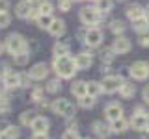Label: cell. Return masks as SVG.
Instances as JSON below:
<instances>
[{
    "instance_id": "6da1fadb",
    "label": "cell",
    "mask_w": 149,
    "mask_h": 139,
    "mask_svg": "<svg viewBox=\"0 0 149 139\" xmlns=\"http://www.w3.org/2000/svg\"><path fill=\"white\" fill-rule=\"evenodd\" d=\"M54 71L58 74L60 78H65V80H69V78L74 76V72L78 71L77 65H74V59L69 58V56H58V58H54Z\"/></svg>"
},
{
    "instance_id": "7a4b0ae2",
    "label": "cell",
    "mask_w": 149,
    "mask_h": 139,
    "mask_svg": "<svg viewBox=\"0 0 149 139\" xmlns=\"http://www.w3.org/2000/svg\"><path fill=\"white\" fill-rule=\"evenodd\" d=\"M6 48H8L9 54L17 56L21 52H26V50H28V43H26V39L21 34H9L6 37Z\"/></svg>"
},
{
    "instance_id": "3957f363",
    "label": "cell",
    "mask_w": 149,
    "mask_h": 139,
    "mask_svg": "<svg viewBox=\"0 0 149 139\" xmlns=\"http://www.w3.org/2000/svg\"><path fill=\"white\" fill-rule=\"evenodd\" d=\"M50 109L54 111L56 115H62V117H71L74 113V106L69 102L67 98H58L50 104Z\"/></svg>"
},
{
    "instance_id": "277c9868",
    "label": "cell",
    "mask_w": 149,
    "mask_h": 139,
    "mask_svg": "<svg viewBox=\"0 0 149 139\" xmlns=\"http://www.w3.org/2000/svg\"><path fill=\"white\" fill-rule=\"evenodd\" d=\"M101 15H102V13H99L95 8H82L80 9V21H82V24H86L88 28L99 24L101 19H102Z\"/></svg>"
},
{
    "instance_id": "5b68a950",
    "label": "cell",
    "mask_w": 149,
    "mask_h": 139,
    "mask_svg": "<svg viewBox=\"0 0 149 139\" xmlns=\"http://www.w3.org/2000/svg\"><path fill=\"white\" fill-rule=\"evenodd\" d=\"M101 85H102V91L104 93H116L123 85V78L121 76H104L102 82H101Z\"/></svg>"
},
{
    "instance_id": "8992f818",
    "label": "cell",
    "mask_w": 149,
    "mask_h": 139,
    "mask_svg": "<svg viewBox=\"0 0 149 139\" xmlns=\"http://www.w3.org/2000/svg\"><path fill=\"white\" fill-rule=\"evenodd\" d=\"M82 39H84V43L88 46H99L102 43V32L99 28H88Z\"/></svg>"
},
{
    "instance_id": "52a82bcc",
    "label": "cell",
    "mask_w": 149,
    "mask_h": 139,
    "mask_svg": "<svg viewBox=\"0 0 149 139\" xmlns=\"http://www.w3.org/2000/svg\"><path fill=\"white\" fill-rule=\"evenodd\" d=\"M130 126L136 130V132H146L149 128V117L146 115V111H142V113H136V111H134L132 119H130Z\"/></svg>"
},
{
    "instance_id": "ba28073f",
    "label": "cell",
    "mask_w": 149,
    "mask_h": 139,
    "mask_svg": "<svg viewBox=\"0 0 149 139\" xmlns=\"http://www.w3.org/2000/svg\"><path fill=\"white\" fill-rule=\"evenodd\" d=\"M130 76L134 80H146L149 76V65L146 61H136L130 65Z\"/></svg>"
},
{
    "instance_id": "9c48e42d",
    "label": "cell",
    "mask_w": 149,
    "mask_h": 139,
    "mask_svg": "<svg viewBox=\"0 0 149 139\" xmlns=\"http://www.w3.org/2000/svg\"><path fill=\"white\" fill-rule=\"evenodd\" d=\"M104 117L110 120H118V119H121L123 117V106L121 104H118V102H110L108 106L104 108Z\"/></svg>"
},
{
    "instance_id": "30bf717a",
    "label": "cell",
    "mask_w": 149,
    "mask_h": 139,
    "mask_svg": "<svg viewBox=\"0 0 149 139\" xmlns=\"http://www.w3.org/2000/svg\"><path fill=\"white\" fill-rule=\"evenodd\" d=\"M47 74H49V65L47 63H36L34 67L30 69L28 76H30L32 80H45Z\"/></svg>"
},
{
    "instance_id": "8fae6325",
    "label": "cell",
    "mask_w": 149,
    "mask_h": 139,
    "mask_svg": "<svg viewBox=\"0 0 149 139\" xmlns=\"http://www.w3.org/2000/svg\"><path fill=\"white\" fill-rule=\"evenodd\" d=\"M91 63H93V58H91V54H88V52H80L78 56H74V65H77L78 71L90 69Z\"/></svg>"
},
{
    "instance_id": "7c38bea8",
    "label": "cell",
    "mask_w": 149,
    "mask_h": 139,
    "mask_svg": "<svg viewBox=\"0 0 149 139\" xmlns=\"http://www.w3.org/2000/svg\"><path fill=\"white\" fill-rule=\"evenodd\" d=\"M4 85L8 89H15V87L21 85V74L15 72V71H8L4 74Z\"/></svg>"
},
{
    "instance_id": "4fadbf2b",
    "label": "cell",
    "mask_w": 149,
    "mask_h": 139,
    "mask_svg": "<svg viewBox=\"0 0 149 139\" xmlns=\"http://www.w3.org/2000/svg\"><path fill=\"white\" fill-rule=\"evenodd\" d=\"M125 13H127V17L134 22V21H140V19H143V13H146V9L140 6V4H130V6H127Z\"/></svg>"
},
{
    "instance_id": "5bb4252c",
    "label": "cell",
    "mask_w": 149,
    "mask_h": 139,
    "mask_svg": "<svg viewBox=\"0 0 149 139\" xmlns=\"http://www.w3.org/2000/svg\"><path fill=\"white\" fill-rule=\"evenodd\" d=\"M49 126H50V122H49V119H45V117H36L30 124V128L34 130V133H47Z\"/></svg>"
},
{
    "instance_id": "9a60e30c",
    "label": "cell",
    "mask_w": 149,
    "mask_h": 139,
    "mask_svg": "<svg viewBox=\"0 0 149 139\" xmlns=\"http://www.w3.org/2000/svg\"><path fill=\"white\" fill-rule=\"evenodd\" d=\"M112 50H114L116 54H127L130 50V41L127 37H118V39L114 41V45H112Z\"/></svg>"
},
{
    "instance_id": "2e32d148",
    "label": "cell",
    "mask_w": 149,
    "mask_h": 139,
    "mask_svg": "<svg viewBox=\"0 0 149 139\" xmlns=\"http://www.w3.org/2000/svg\"><path fill=\"white\" fill-rule=\"evenodd\" d=\"M32 4L28 2V0H22V2H19L17 6H15V15L17 17H21V19H28L30 17V13H32Z\"/></svg>"
},
{
    "instance_id": "e0dca14e",
    "label": "cell",
    "mask_w": 149,
    "mask_h": 139,
    "mask_svg": "<svg viewBox=\"0 0 149 139\" xmlns=\"http://www.w3.org/2000/svg\"><path fill=\"white\" fill-rule=\"evenodd\" d=\"M49 34L54 35V37L63 35L65 34V22L62 21V19H54V21L50 22V26H49Z\"/></svg>"
},
{
    "instance_id": "ac0fdd59",
    "label": "cell",
    "mask_w": 149,
    "mask_h": 139,
    "mask_svg": "<svg viewBox=\"0 0 149 139\" xmlns=\"http://www.w3.org/2000/svg\"><path fill=\"white\" fill-rule=\"evenodd\" d=\"M71 93L74 96H78V98H82V96H86L88 95V85H86V82L84 80H77L71 85Z\"/></svg>"
},
{
    "instance_id": "d6986e66",
    "label": "cell",
    "mask_w": 149,
    "mask_h": 139,
    "mask_svg": "<svg viewBox=\"0 0 149 139\" xmlns=\"http://www.w3.org/2000/svg\"><path fill=\"white\" fill-rule=\"evenodd\" d=\"M119 95L123 96V98H132L134 95H136V85L130 82H123V85L119 87Z\"/></svg>"
},
{
    "instance_id": "ffe728a7",
    "label": "cell",
    "mask_w": 149,
    "mask_h": 139,
    "mask_svg": "<svg viewBox=\"0 0 149 139\" xmlns=\"http://www.w3.org/2000/svg\"><path fill=\"white\" fill-rule=\"evenodd\" d=\"M19 136H21V130L17 126H11V124L4 132H0V139H19Z\"/></svg>"
},
{
    "instance_id": "44dd1931",
    "label": "cell",
    "mask_w": 149,
    "mask_h": 139,
    "mask_svg": "<svg viewBox=\"0 0 149 139\" xmlns=\"http://www.w3.org/2000/svg\"><path fill=\"white\" fill-rule=\"evenodd\" d=\"M127 128H129V122L123 117L118 119V120H112V124H110V132H114V133H121V132H125Z\"/></svg>"
},
{
    "instance_id": "7402d4cb",
    "label": "cell",
    "mask_w": 149,
    "mask_h": 139,
    "mask_svg": "<svg viewBox=\"0 0 149 139\" xmlns=\"http://www.w3.org/2000/svg\"><path fill=\"white\" fill-rule=\"evenodd\" d=\"M114 8V0H95V9L99 13H110Z\"/></svg>"
},
{
    "instance_id": "603a6c76",
    "label": "cell",
    "mask_w": 149,
    "mask_h": 139,
    "mask_svg": "<svg viewBox=\"0 0 149 139\" xmlns=\"http://www.w3.org/2000/svg\"><path fill=\"white\" fill-rule=\"evenodd\" d=\"M91 128H93V132H95L97 136H101V137H106L110 133V128L106 126L104 122H101V120H95V122L91 124Z\"/></svg>"
},
{
    "instance_id": "cb8c5ba5",
    "label": "cell",
    "mask_w": 149,
    "mask_h": 139,
    "mask_svg": "<svg viewBox=\"0 0 149 139\" xmlns=\"http://www.w3.org/2000/svg\"><path fill=\"white\" fill-rule=\"evenodd\" d=\"M69 50H71V46L67 43H60V41L52 46V52H54L56 58H58V56H69Z\"/></svg>"
},
{
    "instance_id": "d4e9b609",
    "label": "cell",
    "mask_w": 149,
    "mask_h": 139,
    "mask_svg": "<svg viewBox=\"0 0 149 139\" xmlns=\"http://www.w3.org/2000/svg\"><path fill=\"white\" fill-rule=\"evenodd\" d=\"M110 32H112V34H116V35L119 37V35L125 32V22H123V21H119V19L112 21V22H110Z\"/></svg>"
},
{
    "instance_id": "484cf974",
    "label": "cell",
    "mask_w": 149,
    "mask_h": 139,
    "mask_svg": "<svg viewBox=\"0 0 149 139\" xmlns=\"http://www.w3.org/2000/svg\"><path fill=\"white\" fill-rule=\"evenodd\" d=\"M52 2L50 0H41L39 6H37V11H39V15H50L52 13Z\"/></svg>"
},
{
    "instance_id": "4316f807",
    "label": "cell",
    "mask_w": 149,
    "mask_h": 139,
    "mask_svg": "<svg viewBox=\"0 0 149 139\" xmlns=\"http://www.w3.org/2000/svg\"><path fill=\"white\" fill-rule=\"evenodd\" d=\"M86 85H88V95L90 96H97L102 93V85L99 82H86Z\"/></svg>"
},
{
    "instance_id": "83f0119b",
    "label": "cell",
    "mask_w": 149,
    "mask_h": 139,
    "mask_svg": "<svg viewBox=\"0 0 149 139\" xmlns=\"http://www.w3.org/2000/svg\"><path fill=\"white\" fill-rule=\"evenodd\" d=\"M52 21H54V19L50 17V15H39L36 22H37V26H39V28H43V30L47 28V30H49V26H50V22H52Z\"/></svg>"
},
{
    "instance_id": "f1b7e54d",
    "label": "cell",
    "mask_w": 149,
    "mask_h": 139,
    "mask_svg": "<svg viewBox=\"0 0 149 139\" xmlns=\"http://www.w3.org/2000/svg\"><path fill=\"white\" fill-rule=\"evenodd\" d=\"M134 30L138 32V34H146L149 32V24L146 19H140V21H134Z\"/></svg>"
},
{
    "instance_id": "f546056e",
    "label": "cell",
    "mask_w": 149,
    "mask_h": 139,
    "mask_svg": "<svg viewBox=\"0 0 149 139\" xmlns=\"http://www.w3.org/2000/svg\"><path fill=\"white\" fill-rule=\"evenodd\" d=\"M80 106L84 109H90L95 106V96H90V95H86V96H82L80 98Z\"/></svg>"
},
{
    "instance_id": "4dcf8cb0",
    "label": "cell",
    "mask_w": 149,
    "mask_h": 139,
    "mask_svg": "<svg viewBox=\"0 0 149 139\" xmlns=\"http://www.w3.org/2000/svg\"><path fill=\"white\" fill-rule=\"evenodd\" d=\"M13 59H15V63L17 65H26L28 63V59H30V52H21V54H17V56H13Z\"/></svg>"
},
{
    "instance_id": "1f68e13d",
    "label": "cell",
    "mask_w": 149,
    "mask_h": 139,
    "mask_svg": "<svg viewBox=\"0 0 149 139\" xmlns=\"http://www.w3.org/2000/svg\"><path fill=\"white\" fill-rule=\"evenodd\" d=\"M34 119H36V113H34V111H24V113L21 115V122L24 124V126H30Z\"/></svg>"
},
{
    "instance_id": "d6a6232c",
    "label": "cell",
    "mask_w": 149,
    "mask_h": 139,
    "mask_svg": "<svg viewBox=\"0 0 149 139\" xmlns=\"http://www.w3.org/2000/svg\"><path fill=\"white\" fill-rule=\"evenodd\" d=\"M43 96H45V91L39 89V87H36V89L32 91V100H34V102H43L45 100Z\"/></svg>"
},
{
    "instance_id": "836d02e7",
    "label": "cell",
    "mask_w": 149,
    "mask_h": 139,
    "mask_svg": "<svg viewBox=\"0 0 149 139\" xmlns=\"http://www.w3.org/2000/svg\"><path fill=\"white\" fill-rule=\"evenodd\" d=\"M73 6V0H58V8H60V11H63V13H67L69 9H71Z\"/></svg>"
},
{
    "instance_id": "e575fe53",
    "label": "cell",
    "mask_w": 149,
    "mask_h": 139,
    "mask_svg": "<svg viewBox=\"0 0 149 139\" xmlns=\"http://www.w3.org/2000/svg\"><path fill=\"white\" fill-rule=\"evenodd\" d=\"M9 22H11V15H9L8 11L0 13V28H6V26H9Z\"/></svg>"
},
{
    "instance_id": "d590c367",
    "label": "cell",
    "mask_w": 149,
    "mask_h": 139,
    "mask_svg": "<svg viewBox=\"0 0 149 139\" xmlns=\"http://www.w3.org/2000/svg\"><path fill=\"white\" fill-rule=\"evenodd\" d=\"M60 87H62V85H60V80H50L49 85H47V91H49V93H56Z\"/></svg>"
},
{
    "instance_id": "8d00e7d4",
    "label": "cell",
    "mask_w": 149,
    "mask_h": 139,
    "mask_svg": "<svg viewBox=\"0 0 149 139\" xmlns=\"http://www.w3.org/2000/svg\"><path fill=\"white\" fill-rule=\"evenodd\" d=\"M62 139H80V136H78L77 130H67V132H63Z\"/></svg>"
},
{
    "instance_id": "74e56055",
    "label": "cell",
    "mask_w": 149,
    "mask_h": 139,
    "mask_svg": "<svg viewBox=\"0 0 149 139\" xmlns=\"http://www.w3.org/2000/svg\"><path fill=\"white\" fill-rule=\"evenodd\" d=\"M9 9V0H0V13L8 11Z\"/></svg>"
},
{
    "instance_id": "f35d334b",
    "label": "cell",
    "mask_w": 149,
    "mask_h": 139,
    "mask_svg": "<svg viewBox=\"0 0 149 139\" xmlns=\"http://www.w3.org/2000/svg\"><path fill=\"white\" fill-rule=\"evenodd\" d=\"M142 96H143V102H146V104H149V85H146V89H143Z\"/></svg>"
},
{
    "instance_id": "ab89813d",
    "label": "cell",
    "mask_w": 149,
    "mask_h": 139,
    "mask_svg": "<svg viewBox=\"0 0 149 139\" xmlns=\"http://www.w3.org/2000/svg\"><path fill=\"white\" fill-rule=\"evenodd\" d=\"M140 45H142V46H149V35H142V37H140Z\"/></svg>"
},
{
    "instance_id": "60d3db41",
    "label": "cell",
    "mask_w": 149,
    "mask_h": 139,
    "mask_svg": "<svg viewBox=\"0 0 149 139\" xmlns=\"http://www.w3.org/2000/svg\"><path fill=\"white\" fill-rule=\"evenodd\" d=\"M32 139H49V136H47V133H34Z\"/></svg>"
},
{
    "instance_id": "b9f144b4",
    "label": "cell",
    "mask_w": 149,
    "mask_h": 139,
    "mask_svg": "<svg viewBox=\"0 0 149 139\" xmlns=\"http://www.w3.org/2000/svg\"><path fill=\"white\" fill-rule=\"evenodd\" d=\"M9 126V122H8V120H0V132H4V130H6Z\"/></svg>"
},
{
    "instance_id": "7bdbcfd3",
    "label": "cell",
    "mask_w": 149,
    "mask_h": 139,
    "mask_svg": "<svg viewBox=\"0 0 149 139\" xmlns=\"http://www.w3.org/2000/svg\"><path fill=\"white\" fill-rule=\"evenodd\" d=\"M143 139H149V128L146 130V136H143Z\"/></svg>"
},
{
    "instance_id": "ee69618b",
    "label": "cell",
    "mask_w": 149,
    "mask_h": 139,
    "mask_svg": "<svg viewBox=\"0 0 149 139\" xmlns=\"http://www.w3.org/2000/svg\"><path fill=\"white\" fill-rule=\"evenodd\" d=\"M0 54H2V45H0Z\"/></svg>"
},
{
    "instance_id": "f6af8a7d",
    "label": "cell",
    "mask_w": 149,
    "mask_h": 139,
    "mask_svg": "<svg viewBox=\"0 0 149 139\" xmlns=\"http://www.w3.org/2000/svg\"><path fill=\"white\" fill-rule=\"evenodd\" d=\"M73 2H80V0H73Z\"/></svg>"
},
{
    "instance_id": "bcb514c9",
    "label": "cell",
    "mask_w": 149,
    "mask_h": 139,
    "mask_svg": "<svg viewBox=\"0 0 149 139\" xmlns=\"http://www.w3.org/2000/svg\"><path fill=\"white\" fill-rule=\"evenodd\" d=\"M86 139H90V137H86Z\"/></svg>"
},
{
    "instance_id": "7dc6e473",
    "label": "cell",
    "mask_w": 149,
    "mask_h": 139,
    "mask_svg": "<svg viewBox=\"0 0 149 139\" xmlns=\"http://www.w3.org/2000/svg\"><path fill=\"white\" fill-rule=\"evenodd\" d=\"M93 2H95V0H93Z\"/></svg>"
}]
</instances>
